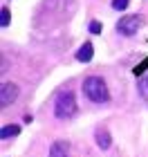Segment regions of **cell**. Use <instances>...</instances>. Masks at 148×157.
<instances>
[{"label":"cell","instance_id":"obj_1","mask_svg":"<svg viewBox=\"0 0 148 157\" xmlns=\"http://www.w3.org/2000/svg\"><path fill=\"white\" fill-rule=\"evenodd\" d=\"M83 94H85L92 103H105L110 99V92H108V85L101 76H88L83 81Z\"/></svg>","mask_w":148,"mask_h":157},{"label":"cell","instance_id":"obj_2","mask_svg":"<svg viewBox=\"0 0 148 157\" xmlns=\"http://www.w3.org/2000/svg\"><path fill=\"white\" fill-rule=\"evenodd\" d=\"M76 112V97L74 92H59L54 101V115L59 119H67Z\"/></svg>","mask_w":148,"mask_h":157},{"label":"cell","instance_id":"obj_3","mask_svg":"<svg viewBox=\"0 0 148 157\" xmlns=\"http://www.w3.org/2000/svg\"><path fill=\"white\" fill-rule=\"evenodd\" d=\"M142 25H144L142 16H137V13H128V16L119 18V23H117V32L121 34V36H132V34H137V32H139V27H142Z\"/></svg>","mask_w":148,"mask_h":157},{"label":"cell","instance_id":"obj_4","mask_svg":"<svg viewBox=\"0 0 148 157\" xmlns=\"http://www.w3.org/2000/svg\"><path fill=\"white\" fill-rule=\"evenodd\" d=\"M16 97H18V85L7 83V81L0 85V105H2V108H7Z\"/></svg>","mask_w":148,"mask_h":157},{"label":"cell","instance_id":"obj_5","mask_svg":"<svg viewBox=\"0 0 148 157\" xmlns=\"http://www.w3.org/2000/svg\"><path fill=\"white\" fill-rule=\"evenodd\" d=\"M49 157H70V144L67 141H54L49 148Z\"/></svg>","mask_w":148,"mask_h":157},{"label":"cell","instance_id":"obj_6","mask_svg":"<svg viewBox=\"0 0 148 157\" xmlns=\"http://www.w3.org/2000/svg\"><path fill=\"white\" fill-rule=\"evenodd\" d=\"M92 56H94V47H92V43H83L81 49L76 52V61L88 63V61H92Z\"/></svg>","mask_w":148,"mask_h":157},{"label":"cell","instance_id":"obj_7","mask_svg":"<svg viewBox=\"0 0 148 157\" xmlns=\"http://www.w3.org/2000/svg\"><path fill=\"white\" fill-rule=\"evenodd\" d=\"M97 144H99V148H103V151H108L110 148V144H112V137H110V132L108 130H97Z\"/></svg>","mask_w":148,"mask_h":157},{"label":"cell","instance_id":"obj_8","mask_svg":"<svg viewBox=\"0 0 148 157\" xmlns=\"http://www.w3.org/2000/svg\"><path fill=\"white\" fill-rule=\"evenodd\" d=\"M18 132H20V126L18 124L2 126V128H0V139H9V137H13V135H18Z\"/></svg>","mask_w":148,"mask_h":157},{"label":"cell","instance_id":"obj_9","mask_svg":"<svg viewBox=\"0 0 148 157\" xmlns=\"http://www.w3.org/2000/svg\"><path fill=\"white\" fill-rule=\"evenodd\" d=\"M9 18H11V13L7 7H2V11H0V27H7L9 25Z\"/></svg>","mask_w":148,"mask_h":157},{"label":"cell","instance_id":"obj_10","mask_svg":"<svg viewBox=\"0 0 148 157\" xmlns=\"http://www.w3.org/2000/svg\"><path fill=\"white\" fill-rule=\"evenodd\" d=\"M139 92L148 99V74H144L142 78H139Z\"/></svg>","mask_w":148,"mask_h":157},{"label":"cell","instance_id":"obj_11","mask_svg":"<svg viewBox=\"0 0 148 157\" xmlns=\"http://www.w3.org/2000/svg\"><path fill=\"white\" fill-rule=\"evenodd\" d=\"M130 0H112V9H117V11H123L126 7H128Z\"/></svg>","mask_w":148,"mask_h":157},{"label":"cell","instance_id":"obj_12","mask_svg":"<svg viewBox=\"0 0 148 157\" xmlns=\"http://www.w3.org/2000/svg\"><path fill=\"white\" fill-rule=\"evenodd\" d=\"M90 32L92 34H101V23H99V20H92V23H90Z\"/></svg>","mask_w":148,"mask_h":157}]
</instances>
